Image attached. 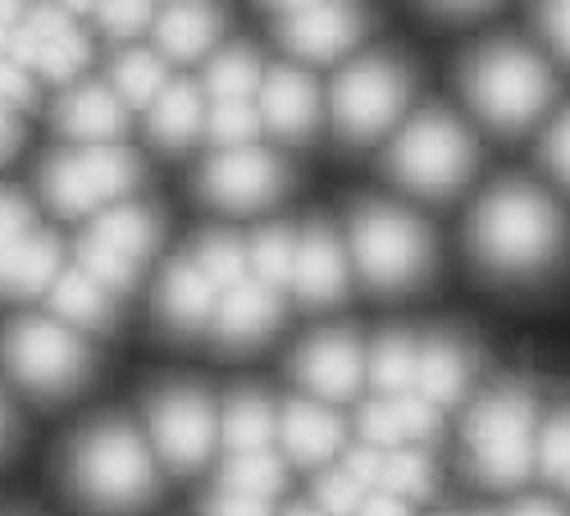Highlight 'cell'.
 <instances>
[{
	"mask_svg": "<svg viewBox=\"0 0 570 516\" xmlns=\"http://www.w3.org/2000/svg\"><path fill=\"white\" fill-rule=\"evenodd\" d=\"M465 384H470V352L452 339H424L420 361H415V393L443 411L461 402Z\"/></svg>",
	"mask_w": 570,
	"mask_h": 516,
	"instance_id": "23",
	"label": "cell"
},
{
	"mask_svg": "<svg viewBox=\"0 0 570 516\" xmlns=\"http://www.w3.org/2000/svg\"><path fill=\"white\" fill-rule=\"evenodd\" d=\"M23 23V10L19 6H0V56H10V41Z\"/></svg>",
	"mask_w": 570,
	"mask_h": 516,
	"instance_id": "49",
	"label": "cell"
},
{
	"mask_svg": "<svg viewBox=\"0 0 570 516\" xmlns=\"http://www.w3.org/2000/svg\"><path fill=\"white\" fill-rule=\"evenodd\" d=\"M219 489L274 503V494L283 489V461H278L274 452H247V457H228V461H224V471H219Z\"/></svg>",
	"mask_w": 570,
	"mask_h": 516,
	"instance_id": "32",
	"label": "cell"
},
{
	"mask_svg": "<svg viewBox=\"0 0 570 516\" xmlns=\"http://www.w3.org/2000/svg\"><path fill=\"white\" fill-rule=\"evenodd\" d=\"M489 6H434V14L443 19H474V14H484Z\"/></svg>",
	"mask_w": 570,
	"mask_h": 516,
	"instance_id": "51",
	"label": "cell"
},
{
	"mask_svg": "<svg viewBox=\"0 0 570 516\" xmlns=\"http://www.w3.org/2000/svg\"><path fill=\"white\" fill-rule=\"evenodd\" d=\"M51 306H56L60 324H69V330H101V324H110V315H115L110 293L82 265L60 270V279L51 284Z\"/></svg>",
	"mask_w": 570,
	"mask_h": 516,
	"instance_id": "27",
	"label": "cell"
},
{
	"mask_svg": "<svg viewBox=\"0 0 570 516\" xmlns=\"http://www.w3.org/2000/svg\"><path fill=\"white\" fill-rule=\"evenodd\" d=\"M293 293L306 306H334L347 293V256L328 224H311L297 238V270H293Z\"/></svg>",
	"mask_w": 570,
	"mask_h": 516,
	"instance_id": "16",
	"label": "cell"
},
{
	"mask_svg": "<svg viewBox=\"0 0 570 516\" xmlns=\"http://www.w3.org/2000/svg\"><path fill=\"white\" fill-rule=\"evenodd\" d=\"M156 243H160L156 211L137 206V202H119L87 224L82 247H78V265L97 279L106 293H124L137 284L141 261L156 252Z\"/></svg>",
	"mask_w": 570,
	"mask_h": 516,
	"instance_id": "9",
	"label": "cell"
},
{
	"mask_svg": "<svg viewBox=\"0 0 570 516\" xmlns=\"http://www.w3.org/2000/svg\"><path fill=\"white\" fill-rule=\"evenodd\" d=\"M10 56L28 74H41L51 82H73L91 60V46H87V32L78 28L73 10H32V14H23V23L10 41Z\"/></svg>",
	"mask_w": 570,
	"mask_h": 516,
	"instance_id": "12",
	"label": "cell"
},
{
	"mask_svg": "<svg viewBox=\"0 0 570 516\" xmlns=\"http://www.w3.org/2000/svg\"><path fill=\"white\" fill-rule=\"evenodd\" d=\"M56 124H60V133L78 137L82 147H115V137L128 124V106L119 101L115 87L82 82V87L65 91V101L56 110Z\"/></svg>",
	"mask_w": 570,
	"mask_h": 516,
	"instance_id": "17",
	"label": "cell"
},
{
	"mask_svg": "<svg viewBox=\"0 0 570 516\" xmlns=\"http://www.w3.org/2000/svg\"><path fill=\"white\" fill-rule=\"evenodd\" d=\"M461 87L498 133H520L548 110L552 69L520 41H489L465 60Z\"/></svg>",
	"mask_w": 570,
	"mask_h": 516,
	"instance_id": "3",
	"label": "cell"
},
{
	"mask_svg": "<svg viewBox=\"0 0 570 516\" xmlns=\"http://www.w3.org/2000/svg\"><path fill=\"white\" fill-rule=\"evenodd\" d=\"M293 374L315 393V398H328V402H343L361 389V374H365V357H361V343L352 334H315L297 348L293 357Z\"/></svg>",
	"mask_w": 570,
	"mask_h": 516,
	"instance_id": "15",
	"label": "cell"
},
{
	"mask_svg": "<svg viewBox=\"0 0 570 516\" xmlns=\"http://www.w3.org/2000/svg\"><path fill=\"white\" fill-rule=\"evenodd\" d=\"M465 448H470L474 480H484L493 489L525 485L539 461L530 389L502 384L489 398L474 402V411L465 416Z\"/></svg>",
	"mask_w": 570,
	"mask_h": 516,
	"instance_id": "4",
	"label": "cell"
},
{
	"mask_svg": "<svg viewBox=\"0 0 570 516\" xmlns=\"http://www.w3.org/2000/svg\"><path fill=\"white\" fill-rule=\"evenodd\" d=\"M6 439H10V411H6V402H0V448H6Z\"/></svg>",
	"mask_w": 570,
	"mask_h": 516,
	"instance_id": "52",
	"label": "cell"
},
{
	"mask_svg": "<svg viewBox=\"0 0 570 516\" xmlns=\"http://www.w3.org/2000/svg\"><path fill=\"white\" fill-rule=\"evenodd\" d=\"M261 106L252 101H233V106H215L206 115V133L224 152H237V147H256V133H261Z\"/></svg>",
	"mask_w": 570,
	"mask_h": 516,
	"instance_id": "35",
	"label": "cell"
},
{
	"mask_svg": "<svg viewBox=\"0 0 570 516\" xmlns=\"http://www.w3.org/2000/svg\"><path fill=\"white\" fill-rule=\"evenodd\" d=\"M141 165L128 147H73L41 165V193L60 215H91L132 193Z\"/></svg>",
	"mask_w": 570,
	"mask_h": 516,
	"instance_id": "8",
	"label": "cell"
},
{
	"mask_svg": "<svg viewBox=\"0 0 570 516\" xmlns=\"http://www.w3.org/2000/svg\"><path fill=\"white\" fill-rule=\"evenodd\" d=\"M389 174L424 197H452L474 174V137L448 110H420L389 152Z\"/></svg>",
	"mask_w": 570,
	"mask_h": 516,
	"instance_id": "6",
	"label": "cell"
},
{
	"mask_svg": "<svg viewBox=\"0 0 570 516\" xmlns=\"http://www.w3.org/2000/svg\"><path fill=\"white\" fill-rule=\"evenodd\" d=\"M539 28H543V37L557 46V56L570 60V6H548V10H539Z\"/></svg>",
	"mask_w": 570,
	"mask_h": 516,
	"instance_id": "46",
	"label": "cell"
},
{
	"mask_svg": "<svg viewBox=\"0 0 570 516\" xmlns=\"http://www.w3.org/2000/svg\"><path fill=\"white\" fill-rule=\"evenodd\" d=\"M197 270L210 279L215 289H237L247 279V247L233 238V233H206V238H197V252H193Z\"/></svg>",
	"mask_w": 570,
	"mask_h": 516,
	"instance_id": "34",
	"label": "cell"
},
{
	"mask_svg": "<svg viewBox=\"0 0 570 516\" xmlns=\"http://www.w3.org/2000/svg\"><path fill=\"white\" fill-rule=\"evenodd\" d=\"M147 416H151L156 448L174 471H197V466L210 457V448H215V407L202 389H193V384L156 389L151 402H147Z\"/></svg>",
	"mask_w": 570,
	"mask_h": 516,
	"instance_id": "11",
	"label": "cell"
},
{
	"mask_svg": "<svg viewBox=\"0 0 570 516\" xmlns=\"http://www.w3.org/2000/svg\"><path fill=\"white\" fill-rule=\"evenodd\" d=\"M19 119H14V110H6L0 106V160H10L14 156V147H19Z\"/></svg>",
	"mask_w": 570,
	"mask_h": 516,
	"instance_id": "48",
	"label": "cell"
},
{
	"mask_svg": "<svg viewBox=\"0 0 570 516\" xmlns=\"http://www.w3.org/2000/svg\"><path fill=\"white\" fill-rule=\"evenodd\" d=\"M60 279V238L32 228L28 238L0 247V298H32Z\"/></svg>",
	"mask_w": 570,
	"mask_h": 516,
	"instance_id": "21",
	"label": "cell"
},
{
	"mask_svg": "<svg viewBox=\"0 0 570 516\" xmlns=\"http://www.w3.org/2000/svg\"><path fill=\"white\" fill-rule=\"evenodd\" d=\"M219 28H224V19H219L215 10H202V6L165 10V14L156 19L160 56H165V60H202V56L215 51Z\"/></svg>",
	"mask_w": 570,
	"mask_h": 516,
	"instance_id": "26",
	"label": "cell"
},
{
	"mask_svg": "<svg viewBox=\"0 0 570 516\" xmlns=\"http://www.w3.org/2000/svg\"><path fill=\"white\" fill-rule=\"evenodd\" d=\"M361 503H365V489H361L347 471L320 476V485H315V507H320L324 516H356Z\"/></svg>",
	"mask_w": 570,
	"mask_h": 516,
	"instance_id": "38",
	"label": "cell"
},
{
	"mask_svg": "<svg viewBox=\"0 0 570 516\" xmlns=\"http://www.w3.org/2000/svg\"><path fill=\"white\" fill-rule=\"evenodd\" d=\"M197 187L206 202L224 211H261L288 187V169L265 147H237V152H219L202 169Z\"/></svg>",
	"mask_w": 570,
	"mask_h": 516,
	"instance_id": "13",
	"label": "cell"
},
{
	"mask_svg": "<svg viewBox=\"0 0 570 516\" xmlns=\"http://www.w3.org/2000/svg\"><path fill=\"white\" fill-rule=\"evenodd\" d=\"M365 32V14L347 6H283L274 14V37L288 46L293 56L328 65L347 56Z\"/></svg>",
	"mask_w": 570,
	"mask_h": 516,
	"instance_id": "14",
	"label": "cell"
},
{
	"mask_svg": "<svg viewBox=\"0 0 570 516\" xmlns=\"http://www.w3.org/2000/svg\"><path fill=\"white\" fill-rule=\"evenodd\" d=\"M343 471L370 494V489H379V476H384V457H379V448H352L347 452V461H343Z\"/></svg>",
	"mask_w": 570,
	"mask_h": 516,
	"instance_id": "44",
	"label": "cell"
},
{
	"mask_svg": "<svg viewBox=\"0 0 570 516\" xmlns=\"http://www.w3.org/2000/svg\"><path fill=\"white\" fill-rule=\"evenodd\" d=\"M566 252L561 211L534 183H493L470 215V256L498 279L543 274Z\"/></svg>",
	"mask_w": 570,
	"mask_h": 516,
	"instance_id": "1",
	"label": "cell"
},
{
	"mask_svg": "<svg viewBox=\"0 0 570 516\" xmlns=\"http://www.w3.org/2000/svg\"><path fill=\"white\" fill-rule=\"evenodd\" d=\"M511 516H561L552 503H543V498H530V503H520Z\"/></svg>",
	"mask_w": 570,
	"mask_h": 516,
	"instance_id": "50",
	"label": "cell"
},
{
	"mask_svg": "<svg viewBox=\"0 0 570 516\" xmlns=\"http://www.w3.org/2000/svg\"><path fill=\"white\" fill-rule=\"evenodd\" d=\"M566 489H570V476H566Z\"/></svg>",
	"mask_w": 570,
	"mask_h": 516,
	"instance_id": "54",
	"label": "cell"
},
{
	"mask_svg": "<svg viewBox=\"0 0 570 516\" xmlns=\"http://www.w3.org/2000/svg\"><path fill=\"white\" fill-rule=\"evenodd\" d=\"M411 97V74L393 56H365L334 82V124L347 143H374L389 133Z\"/></svg>",
	"mask_w": 570,
	"mask_h": 516,
	"instance_id": "10",
	"label": "cell"
},
{
	"mask_svg": "<svg viewBox=\"0 0 570 516\" xmlns=\"http://www.w3.org/2000/svg\"><path fill=\"white\" fill-rule=\"evenodd\" d=\"M147 128L156 137V147L165 152H183L197 143V133L206 128V101H202V87L197 82H169L151 115H147Z\"/></svg>",
	"mask_w": 570,
	"mask_h": 516,
	"instance_id": "24",
	"label": "cell"
},
{
	"mask_svg": "<svg viewBox=\"0 0 570 516\" xmlns=\"http://www.w3.org/2000/svg\"><path fill=\"white\" fill-rule=\"evenodd\" d=\"M397 411H402V430H406V444H424V439H439L443 430V411L430 407L420 393H406L397 398Z\"/></svg>",
	"mask_w": 570,
	"mask_h": 516,
	"instance_id": "40",
	"label": "cell"
},
{
	"mask_svg": "<svg viewBox=\"0 0 570 516\" xmlns=\"http://www.w3.org/2000/svg\"><path fill=\"white\" fill-rule=\"evenodd\" d=\"M215 293L219 289L197 270V261L183 256L160 279V289H156V315L169 324V330H178V334H197V330H206V324L215 320V311H219Z\"/></svg>",
	"mask_w": 570,
	"mask_h": 516,
	"instance_id": "18",
	"label": "cell"
},
{
	"mask_svg": "<svg viewBox=\"0 0 570 516\" xmlns=\"http://www.w3.org/2000/svg\"><path fill=\"white\" fill-rule=\"evenodd\" d=\"M32 101H37L32 74L14 56H0V106H6V110H28Z\"/></svg>",
	"mask_w": 570,
	"mask_h": 516,
	"instance_id": "41",
	"label": "cell"
},
{
	"mask_svg": "<svg viewBox=\"0 0 570 516\" xmlns=\"http://www.w3.org/2000/svg\"><path fill=\"white\" fill-rule=\"evenodd\" d=\"M228 457H247V452H269L278 439V411L269 407L265 393H233L224 402V426H219Z\"/></svg>",
	"mask_w": 570,
	"mask_h": 516,
	"instance_id": "25",
	"label": "cell"
},
{
	"mask_svg": "<svg viewBox=\"0 0 570 516\" xmlns=\"http://www.w3.org/2000/svg\"><path fill=\"white\" fill-rule=\"evenodd\" d=\"M261 82H265L261 60L247 51V46H228V51H215L210 56L206 78H202V91H206L215 106H233V101L261 97Z\"/></svg>",
	"mask_w": 570,
	"mask_h": 516,
	"instance_id": "28",
	"label": "cell"
},
{
	"mask_svg": "<svg viewBox=\"0 0 570 516\" xmlns=\"http://www.w3.org/2000/svg\"><path fill=\"white\" fill-rule=\"evenodd\" d=\"M361 435L370 448H397L406 444V430H402V411H397V398H379L361 411Z\"/></svg>",
	"mask_w": 570,
	"mask_h": 516,
	"instance_id": "37",
	"label": "cell"
},
{
	"mask_svg": "<svg viewBox=\"0 0 570 516\" xmlns=\"http://www.w3.org/2000/svg\"><path fill=\"white\" fill-rule=\"evenodd\" d=\"M69 489L101 516H128L156 498V461L128 420H97L65 461Z\"/></svg>",
	"mask_w": 570,
	"mask_h": 516,
	"instance_id": "2",
	"label": "cell"
},
{
	"mask_svg": "<svg viewBox=\"0 0 570 516\" xmlns=\"http://www.w3.org/2000/svg\"><path fill=\"white\" fill-rule=\"evenodd\" d=\"M247 270L256 284L283 293V289H293V270H297V233L293 228H261L252 247H247Z\"/></svg>",
	"mask_w": 570,
	"mask_h": 516,
	"instance_id": "30",
	"label": "cell"
},
{
	"mask_svg": "<svg viewBox=\"0 0 570 516\" xmlns=\"http://www.w3.org/2000/svg\"><path fill=\"white\" fill-rule=\"evenodd\" d=\"M32 233V206L23 193H0V247H10Z\"/></svg>",
	"mask_w": 570,
	"mask_h": 516,
	"instance_id": "42",
	"label": "cell"
},
{
	"mask_svg": "<svg viewBox=\"0 0 570 516\" xmlns=\"http://www.w3.org/2000/svg\"><path fill=\"white\" fill-rule=\"evenodd\" d=\"M539 471L548 480H561V485L570 476V407H561L539 430Z\"/></svg>",
	"mask_w": 570,
	"mask_h": 516,
	"instance_id": "36",
	"label": "cell"
},
{
	"mask_svg": "<svg viewBox=\"0 0 570 516\" xmlns=\"http://www.w3.org/2000/svg\"><path fill=\"white\" fill-rule=\"evenodd\" d=\"M352 261L379 293L415 289L434 270V233L402 206L365 202L352 215Z\"/></svg>",
	"mask_w": 570,
	"mask_h": 516,
	"instance_id": "5",
	"label": "cell"
},
{
	"mask_svg": "<svg viewBox=\"0 0 570 516\" xmlns=\"http://www.w3.org/2000/svg\"><path fill=\"white\" fill-rule=\"evenodd\" d=\"M288 516H324V512H320V507H293Z\"/></svg>",
	"mask_w": 570,
	"mask_h": 516,
	"instance_id": "53",
	"label": "cell"
},
{
	"mask_svg": "<svg viewBox=\"0 0 570 516\" xmlns=\"http://www.w3.org/2000/svg\"><path fill=\"white\" fill-rule=\"evenodd\" d=\"M356 516H411V503H402V498H389V494H365V503H361V512Z\"/></svg>",
	"mask_w": 570,
	"mask_h": 516,
	"instance_id": "47",
	"label": "cell"
},
{
	"mask_svg": "<svg viewBox=\"0 0 570 516\" xmlns=\"http://www.w3.org/2000/svg\"><path fill=\"white\" fill-rule=\"evenodd\" d=\"M0 361H6V370L28 393L60 398L82 384L91 352L69 324L46 320V315H23L0 334Z\"/></svg>",
	"mask_w": 570,
	"mask_h": 516,
	"instance_id": "7",
	"label": "cell"
},
{
	"mask_svg": "<svg viewBox=\"0 0 570 516\" xmlns=\"http://www.w3.org/2000/svg\"><path fill=\"white\" fill-rule=\"evenodd\" d=\"M206 516H274V503L265 498H247V494H228L219 489L210 503H206Z\"/></svg>",
	"mask_w": 570,
	"mask_h": 516,
	"instance_id": "45",
	"label": "cell"
},
{
	"mask_svg": "<svg viewBox=\"0 0 570 516\" xmlns=\"http://www.w3.org/2000/svg\"><path fill=\"white\" fill-rule=\"evenodd\" d=\"M110 87L119 91L124 106H156V97L169 87V65L160 51H141V46H132V51H124L115 60V74H110Z\"/></svg>",
	"mask_w": 570,
	"mask_h": 516,
	"instance_id": "29",
	"label": "cell"
},
{
	"mask_svg": "<svg viewBox=\"0 0 570 516\" xmlns=\"http://www.w3.org/2000/svg\"><path fill=\"white\" fill-rule=\"evenodd\" d=\"M379 494L402 498V503H420L434 494V461L415 452V448H397L384 457V476H379Z\"/></svg>",
	"mask_w": 570,
	"mask_h": 516,
	"instance_id": "33",
	"label": "cell"
},
{
	"mask_svg": "<svg viewBox=\"0 0 570 516\" xmlns=\"http://www.w3.org/2000/svg\"><path fill=\"white\" fill-rule=\"evenodd\" d=\"M415 361H420V343L411 334L402 330L384 334L370 357V384L384 398H406L415 389Z\"/></svg>",
	"mask_w": 570,
	"mask_h": 516,
	"instance_id": "31",
	"label": "cell"
},
{
	"mask_svg": "<svg viewBox=\"0 0 570 516\" xmlns=\"http://www.w3.org/2000/svg\"><path fill=\"white\" fill-rule=\"evenodd\" d=\"M278 320H283L278 293L256 284V279H243L237 289L224 293V302L215 311V330L228 348H256Z\"/></svg>",
	"mask_w": 570,
	"mask_h": 516,
	"instance_id": "20",
	"label": "cell"
},
{
	"mask_svg": "<svg viewBox=\"0 0 570 516\" xmlns=\"http://www.w3.org/2000/svg\"><path fill=\"white\" fill-rule=\"evenodd\" d=\"M543 160H548V169L570 187V110L548 128V137H543Z\"/></svg>",
	"mask_w": 570,
	"mask_h": 516,
	"instance_id": "43",
	"label": "cell"
},
{
	"mask_svg": "<svg viewBox=\"0 0 570 516\" xmlns=\"http://www.w3.org/2000/svg\"><path fill=\"white\" fill-rule=\"evenodd\" d=\"M261 119L278 137L302 143V137L315 128V119H320V91H315V82L302 69H293V65L269 69L265 82H261Z\"/></svg>",
	"mask_w": 570,
	"mask_h": 516,
	"instance_id": "19",
	"label": "cell"
},
{
	"mask_svg": "<svg viewBox=\"0 0 570 516\" xmlns=\"http://www.w3.org/2000/svg\"><path fill=\"white\" fill-rule=\"evenodd\" d=\"M278 435L297 466H324L343 448V420L315 402H288L278 416Z\"/></svg>",
	"mask_w": 570,
	"mask_h": 516,
	"instance_id": "22",
	"label": "cell"
},
{
	"mask_svg": "<svg viewBox=\"0 0 570 516\" xmlns=\"http://www.w3.org/2000/svg\"><path fill=\"white\" fill-rule=\"evenodd\" d=\"M91 19H97V28L115 41H132L137 32H147L156 23L151 6H97L91 10Z\"/></svg>",
	"mask_w": 570,
	"mask_h": 516,
	"instance_id": "39",
	"label": "cell"
}]
</instances>
